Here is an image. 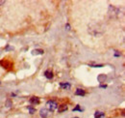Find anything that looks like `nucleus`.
Listing matches in <instances>:
<instances>
[{"mask_svg":"<svg viewBox=\"0 0 125 118\" xmlns=\"http://www.w3.org/2000/svg\"><path fill=\"white\" fill-rule=\"evenodd\" d=\"M58 108V104L54 101V100H49L46 103V109L48 111H54L55 109Z\"/></svg>","mask_w":125,"mask_h":118,"instance_id":"1","label":"nucleus"},{"mask_svg":"<svg viewBox=\"0 0 125 118\" xmlns=\"http://www.w3.org/2000/svg\"><path fill=\"white\" fill-rule=\"evenodd\" d=\"M119 13H120V12H119V10H118L117 8H116V7L112 6V5H110V6H109V15H110L111 17L115 18V17L118 16V14H119Z\"/></svg>","mask_w":125,"mask_h":118,"instance_id":"2","label":"nucleus"},{"mask_svg":"<svg viewBox=\"0 0 125 118\" xmlns=\"http://www.w3.org/2000/svg\"><path fill=\"white\" fill-rule=\"evenodd\" d=\"M40 115L42 118H47L49 115V111L46 109V108H42L40 110Z\"/></svg>","mask_w":125,"mask_h":118,"instance_id":"3","label":"nucleus"},{"mask_svg":"<svg viewBox=\"0 0 125 118\" xmlns=\"http://www.w3.org/2000/svg\"><path fill=\"white\" fill-rule=\"evenodd\" d=\"M29 102H30L31 105H38V104L40 103V99H39L38 97H32V98L29 100Z\"/></svg>","mask_w":125,"mask_h":118,"instance_id":"4","label":"nucleus"},{"mask_svg":"<svg viewBox=\"0 0 125 118\" xmlns=\"http://www.w3.org/2000/svg\"><path fill=\"white\" fill-rule=\"evenodd\" d=\"M60 87L67 90V89H70L71 85H70L69 82H61V83H60Z\"/></svg>","mask_w":125,"mask_h":118,"instance_id":"5","label":"nucleus"},{"mask_svg":"<svg viewBox=\"0 0 125 118\" xmlns=\"http://www.w3.org/2000/svg\"><path fill=\"white\" fill-rule=\"evenodd\" d=\"M67 105H61V106H59V108H58V111L60 112V113H62V112H64V111H67Z\"/></svg>","mask_w":125,"mask_h":118,"instance_id":"6","label":"nucleus"},{"mask_svg":"<svg viewBox=\"0 0 125 118\" xmlns=\"http://www.w3.org/2000/svg\"><path fill=\"white\" fill-rule=\"evenodd\" d=\"M43 53H44L43 49H34V50L32 51V54H33V55H42V54H43Z\"/></svg>","mask_w":125,"mask_h":118,"instance_id":"7","label":"nucleus"},{"mask_svg":"<svg viewBox=\"0 0 125 118\" xmlns=\"http://www.w3.org/2000/svg\"><path fill=\"white\" fill-rule=\"evenodd\" d=\"M44 77L46 78V79H51L52 78H53V73L49 71V70H47V71H45L44 72Z\"/></svg>","mask_w":125,"mask_h":118,"instance_id":"8","label":"nucleus"},{"mask_svg":"<svg viewBox=\"0 0 125 118\" xmlns=\"http://www.w3.org/2000/svg\"><path fill=\"white\" fill-rule=\"evenodd\" d=\"M85 94H86V92L83 89H77L75 91V95L76 96H85Z\"/></svg>","mask_w":125,"mask_h":118,"instance_id":"9","label":"nucleus"},{"mask_svg":"<svg viewBox=\"0 0 125 118\" xmlns=\"http://www.w3.org/2000/svg\"><path fill=\"white\" fill-rule=\"evenodd\" d=\"M105 117V113L102 111H96L94 113V118H104Z\"/></svg>","mask_w":125,"mask_h":118,"instance_id":"10","label":"nucleus"},{"mask_svg":"<svg viewBox=\"0 0 125 118\" xmlns=\"http://www.w3.org/2000/svg\"><path fill=\"white\" fill-rule=\"evenodd\" d=\"M27 108H28V110H29L30 114H34V113L36 112V109H35L33 107H31V106H28V107H27Z\"/></svg>","mask_w":125,"mask_h":118,"instance_id":"11","label":"nucleus"},{"mask_svg":"<svg viewBox=\"0 0 125 118\" xmlns=\"http://www.w3.org/2000/svg\"><path fill=\"white\" fill-rule=\"evenodd\" d=\"M82 110H83V109L80 108V106H79V105H77L74 108H73V111H82Z\"/></svg>","mask_w":125,"mask_h":118,"instance_id":"12","label":"nucleus"},{"mask_svg":"<svg viewBox=\"0 0 125 118\" xmlns=\"http://www.w3.org/2000/svg\"><path fill=\"white\" fill-rule=\"evenodd\" d=\"M91 67H93V68H101V67H103V65H91Z\"/></svg>","mask_w":125,"mask_h":118,"instance_id":"13","label":"nucleus"},{"mask_svg":"<svg viewBox=\"0 0 125 118\" xmlns=\"http://www.w3.org/2000/svg\"><path fill=\"white\" fill-rule=\"evenodd\" d=\"M6 49H7V50H9V49H12V50H13V49H14V48H13V47H10V46H7Z\"/></svg>","mask_w":125,"mask_h":118,"instance_id":"14","label":"nucleus"},{"mask_svg":"<svg viewBox=\"0 0 125 118\" xmlns=\"http://www.w3.org/2000/svg\"><path fill=\"white\" fill-rule=\"evenodd\" d=\"M66 29H67V30L70 29V26H69V24H68V23H67V24H66Z\"/></svg>","mask_w":125,"mask_h":118,"instance_id":"15","label":"nucleus"},{"mask_svg":"<svg viewBox=\"0 0 125 118\" xmlns=\"http://www.w3.org/2000/svg\"><path fill=\"white\" fill-rule=\"evenodd\" d=\"M115 56H120V53H118L117 50H116V53H115Z\"/></svg>","mask_w":125,"mask_h":118,"instance_id":"16","label":"nucleus"},{"mask_svg":"<svg viewBox=\"0 0 125 118\" xmlns=\"http://www.w3.org/2000/svg\"><path fill=\"white\" fill-rule=\"evenodd\" d=\"M100 87H101V88H107V85H106V84H105V85H104V84H101Z\"/></svg>","mask_w":125,"mask_h":118,"instance_id":"17","label":"nucleus"},{"mask_svg":"<svg viewBox=\"0 0 125 118\" xmlns=\"http://www.w3.org/2000/svg\"><path fill=\"white\" fill-rule=\"evenodd\" d=\"M3 4H5V1H4V0L0 1V6H1V5H3Z\"/></svg>","mask_w":125,"mask_h":118,"instance_id":"18","label":"nucleus"},{"mask_svg":"<svg viewBox=\"0 0 125 118\" xmlns=\"http://www.w3.org/2000/svg\"><path fill=\"white\" fill-rule=\"evenodd\" d=\"M7 104H8V108H10V107H11V103H10V101H8V102H7Z\"/></svg>","mask_w":125,"mask_h":118,"instance_id":"19","label":"nucleus"},{"mask_svg":"<svg viewBox=\"0 0 125 118\" xmlns=\"http://www.w3.org/2000/svg\"><path fill=\"white\" fill-rule=\"evenodd\" d=\"M74 118H79V117H74Z\"/></svg>","mask_w":125,"mask_h":118,"instance_id":"20","label":"nucleus"}]
</instances>
